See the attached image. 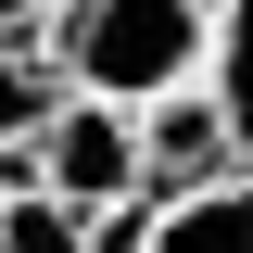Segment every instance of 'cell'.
Segmentation results:
<instances>
[{"label": "cell", "instance_id": "obj_5", "mask_svg": "<svg viewBox=\"0 0 253 253\" xmlns=\"http://www.w3.org/2000/svg\"><path fill=\"white\" fill-rule=\"evenodd\" d=\"M203 89H215L228 139H241V165H253V0H215V51H203Z\"/></svg>", "mask_w": 253, "mask_h": 253}, {"label": "cell", "instance_id": "obj_6", "mask_svg": "<svg viewBox=\"0 0 253 253\" xmlns=\"http://www.w3.org/2000/svg\"><path fill=\"white\" fill-rule=\"evenodd\" d=\"M51 101H63V63L38 51L26 26H0V139H38V126H51Z\"/></svg>", "mask_w": 253, "mask_h": 253}, {"label": "cell", "instance_id": "obj_1", "mask_svg": "<svg viewBox=\"0 0 253 253\" xmlns=\"http://www.w3.org/2000/svg\"><path fill=\"white\" fill-rule=\"evenodd\" d=\"M26 38L63 63V89H101V101H165L203 76L215 51V0H38Z\"/></svg>", "mask_w": 253, "mask_h": 253}, {"label": "cell", "instance_id": "obj_7", "mask_svg": "<svg viewBox=\"0 0 253 253\" xmlns=\"http://www.w3.org/2000/svg\"><path fill=\"white\" fill-rule=\"evenodd\" d=\"M0 253H89V215L63 190H13L0 203Z\"/></svg>", "mask_w": 253, "mask_h": 253}, {"label": "cell", "instance_id": "obj_8", "mask_svg": "<svg viewBox=\"0 0 253 253\" xmlns=\"http://www.w3.org/2000/svg\"><path fill=\"white\" fill-rule=\"evenodd\" d=\"M26 13H38V0H0V26H26Z\"/></svg>", "mask_w": 253, "mask_h": 253}, {"label": "cell", "instance_id": "obj_2", "mask_svg": "<svg viewBox=\"0 0 253 253\" xmlns=\"http://www.w3.org/2000/svg\"><path fill=\"white\" fill-rule=\"evenodd\" d=\"M38 190H63L76 215L126 203V190H139V114L101 101V89H63L51 126H38Z\"/></svg>", "mask_w": 253, "mask_h": 253}, {"label": "cell", "instance_id": "obj_4", "mask_svg": "<svg viewBox=\"0 0 253 253\" xmlns=\"http://www.w3.org/2000/svg\"><path fill=\"white\" fill-rule=\"evenodd\" d=\"M139 253H253V177L228 165L203 190H152V241Z\"/></svg>", "mask_w": 253, "mask_h": 253}, {"label": "cell", "instance_id": "obj_3", "mask_svg": "<svg viewBox=\"0 0 253 253\" xmlns=\"http://www.w3.org/2000/svg\"><path fill=\"white\" fill-rule=\"evenodd\" d=\"M228 165H241V139H228V114H215L203 76L165 89V101H139V190H203Z\"/></svg>", "mask_w": 253, "mask_h": 253}, {"label": "cell", "instance_id": "obj_9", "mask_svg": "<svg viewBox=\"0 0 253 253\" xmlns=\"http://www.w3.org/2000/svg\"><path fill=\"white\" fill-rule=\"evenodd\" d=\"M241 177H253V165H241Z\"/></svg>", "mask_w": 253, "mask_h": 253}]
</instances>
